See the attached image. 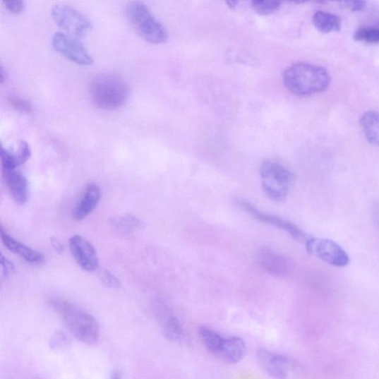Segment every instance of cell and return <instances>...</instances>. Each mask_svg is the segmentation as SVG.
Instances as JSON below:
<instances>
[{
    "instance_id": "cell-20",
    "label": "cell",
    "mask_w": 379,
    "mask_h": 379,
    "mask_svg": "<svg viewBox=\"0 0 379 379\" xmlns=\"http://www.w3.org/2000/svg\"><path fill=\"white\" fill-rule=\"evenodd\" d=\"M115 229L120 232L128 234L142 229L143 222L133 216H124L116 219L114 222Z\"/></svg>"
},
{
    "instance_id": "cell-31",
    "label": "cell",
    "mask_w": 379,
    "mask_h": 379,
    "mask_svg": "<svg viewBox=\"0 0 379 379\" xmlns=\"http://www.w3.org/2000/svg\"><path fill=\"white\" fill-rule=\"evenodd\" d=\"M239 2L237 1H229L227 4L229 6L230 8H234L236 7Z\"/></svg>"
},
{
    "instance_id": "cell-29",
    "label": "cell",
    "mask_w": 379,
    "mask_h": 379,
    "mask_svg": "<svg viewBox=\"0 0 379 379\" xmlns=\"http://www.w3.org/2000/svg\"><path fill=\"white\" fill-rule=\"evenodd\" d=\"M343 4L353 11H361L366 7V2L363 1H347L344 2Z\"/></svg>"
},
{
    "instance_id": "cell-27",
    "label": "cell",
    "mask_w": 379,
    "mask_h": 379,
    "mask_svg": "<svg viewBox=\"0 0 379 379\" xmlns=\"http://www.w3.org/2000/svg\"><path fill=\"white\" fill-rule=\"evenodd\" d=\"M4 5L6 9L13 13H20L25 8V4L20 0L4 2Z\"/></svg>"
},
{
    "instance_id": "cell-1",
    "label": "cell",
    "mask_w": 379,
    "mask_h": 379,
    "mask_svg": "<svg viewBox=\"0 0 379 379\" xmlns=\"http://www.w3.org/2000/svg\"><path fill=\"white\" fill-rule=\"evenodd\" d=\"M286 88L297 96H310L325 92L330 83L327 71L315 65L298 63L283 73Z\"/></svg>"
},
{
    "instance_id": "cell-24",
    "label": "cell",
    "mask_w": 379,
    "mask_h": 379,
    "mask_svg": "<svg viewBox=\"0 0 379 379\" xmlns=\"http://www.w3.org/2000/svg\"><path fill=\"white\" fill-rule=\"evenodd\" d=\"M16 157L19 166L25 164L32 155L31 148L25 141H20L16 150H11Z\"/></svg>"
},
{
    "instance_id": "cell-19",
    "label": "cell",
    "mask_w": 379,
    "mask_h": 379,
    "mask_svg": "<svg viewBox=\"0 0 379 379\" xmlns=\"http://www.w3.org/2000/svg\"><path fill=\"white\" fill-rule=\"evenodd\" d=\"M200 335L208 350L217 355L224 337L216 331L205 327L200 329Z\"/></svg>"
},
{
    "instance_id": "cell-32",
    "label": "cell",
    "mask_w": 379,
    "mask_h": 379,
    "mask_svg": "<svg viewBox=\"0 0 379 379\" xmlns=\"http://www.w3.org/2000/svg\"><path fill=\"white\" fill-rule=\"evenodd\" d=\"M112 379H121V374L119 373H115Z\"/></svg>"
},
{
    "instance_id": "cell-26",
    "label": "cell",
    "mask_w": 379,
    "mask_h": 379,
    "mask_svg": "<svg viewBox=\"0 0 379 379\" xmlns=\"http://www.w3.org/2000/svg\"><path fill=\"white\" fill-rule=\"evenodd\" d=\"M100 281L104 286L109 288H119L121 286V282L111 272L104 270L100 275Z\"/></svg>"
},
{
    "instance_id": "cell-9",
    "label": "cell",
    "mask_w": 379,
    "mask_h": 379,
    "mask_svg": "<svg viewBox=\"0 0 379 379\" xmlns=\"http://www.w3.org/2000/svg\"><path fill=\"white\" fill-rule=\"evenodd\" d=\"M71 253L82 269L94 272L99 268L100 261L95 247L80 235H75L69 240Z\"/></svg>"
},
{
    "instance_id": "cell-28",
    "label": "cell",
    "mask_w": 379,
    "mask_h": 379,
    "mask_svg": "<svg viewBox=\"0 0 379 379\" xmlns=\"http://www.w3.org/2000/svg\"><path fill=\"white\" fill-rule=\"evenodd\" d=\"M0 263H1L3 272L5 276H8L9 274H11V272H13L15 270L13 264L7 260L3 254H1V257H0Z\"/></svg>"
},
{
    "instance_id": "cell-4",
    "label": "cell",
    "mask_w": 379,
    "mask_h": 379,
    "mask_svg": "<svg viewBox=\"0 0 379 379\" xmlns=\"http://www.w3.org/2000/svg\"><path fill=\"white\" fill-rule=\"evenodd\" d=\"M263 191L269 199L284 202L294 187L296 176L289 169L275 161H265L260 167Z\"/></svg>"
},
{
    "instance_id": "cell-15",
    "label": "cell",
    "mask_w": 379,
    "mask_h": 379,
    "mask_svg": "<svg viewBox=\"0 0 379 379\" xmlns=\"http://www.w3.org/2000/svg\"><path fill=\"white\" fill-rule=\"evenodd\" d=\"M1 239L4 245L13 253L17 254L29 263H42L44 257L42 253L35 251L13 239L1 229Z\"/></svg>"
},
{
    "instance_id": "cell-17",
    "label": "cell",
    "mask_w": 379,
    "mask_h": 379,
    "mask_svg": "<svg viewBox=\"0 0 379 379\" xmlns=\"http://www.w3.org/2000/svg\"><path fill=\"white\" fill-rule=\"evenodd\" d=\"M313 23L318 31L324 34L338 32L342 27V20L337 15L323 11L313 14Z\"/></svg>"
},
{
    "instance_id": "cell-14",
    "label": "cell",
    "mask_w": 379,
    "mask_h": 379,
    "mask_svg": "<svg viewBox=\"0 0 379 379\" xmlns=\"http://www.w3.org/2000/svg\"><path fill=\"white\" fill-rule=\"evenodd\" d=\"M3 177L12 198L20 205L28 200V184L25 176L17 170H3Z\"/></svg>"
},
{
    "instance_id": "cell-6",
    "label": "cell",
    "mask_w": 379,
    "mask_h": 379,
    "mask_svg": "<svg viewBox=\"0 0 379 379\" xmlns=\"http://www.w3.org/2000/svg\"><path fill=\"white\" fill-rule=\"evenodd\" d=\"M52 15L59 28L78 39L85 36L92 28V23L83 13L68 5L54 6Z\"/></svg>"
},
{
    "instance_id": "cell-23",
    "label": "cell",
    "mask_w": 379,
    "mask_h": 379,
    "mask_svg": "<svg viewBox=\"0 0 379 379\" xmlns=\"http://www.w3.org/2000/svg\"><path fill=\"white\" fill-rule=\"evenodd\" d=\"M164 332L167 337L177 342L183 338L184 332L179 323L174 317H170L164 325Z\"/></svg>"
},
{
    "instance_id": "cell-25",
    "label": "cell",
    "mask_w": 379,
    "mask_h": 379,
    "mask_svg": "<svg viewBox=\"0 0 379 379\" xmlns=\"http://www.w3.org/2000/svg\"><path fill=\"white\" fill-rule=\"evenodd\" d=\"M8 101L12 107L18 111L28 114L33 112L32 104L25 100L18 97H11Z\"/></svg>"
},
{
    "instance_id": "cell-7",
    "label": "cell",
    "mask_w": 379,
    "mask_h": 379,
    "mask_svg": "<svg viewBox=\"0 0 379 379\" xmlns=\"http://www.w3.org/2000/svg\"><path fill=\"white\" fill-rule=\"evenodd\" d=\"M306 244L309 254L329 265L342 267L350 263V256L335 241L323 238H310Z\"/></svg>"
},
{
    "instance_id": "cell-21",
    "label": "cell",
    "mask_w": 379,
    "mask_h": 379,
    "mask_svg": "<svg viewBox=\"0 0 379 379\" xmlns=\"http://www.w3.org/2000/svg\"><path fill=\"white\" fill-rule=\"evenodd\" d=\"M356 41L368 44L379 43V28L375 27H362L354 34Z\"/></svg>"
},
{
    "instance_id": "cell-3",
    "label": "cell",
    "mask_w": 379,
    "mask_h": 379,
    "mask_svg": "<svg viewBox=\"0 0 379 379\" xmlns=\"http://www.w3.org/2000/svg\"><path fill=\"white\" fill-rule=\"evenodd\" d=\"M53 306L76 339L87 344L97 342L100 327L93 315L65 300H55Z\"/></svg>"
},
{
    "instance_id": "cell-10",
    "label": "cell",
    "mask_w": 379,
    "mask_h": 379,
    "mask_svg": "<svg viewBox=\"0 0 379 379\" xmlns=\"http://www.w3.org/2000/svg\"><path fill=\"white\" fill-rule=\"evenodd\" d=\"M237 205L255 219L277 227L278 229L289 233L291 236L299 241H305L306 243V241L310 239L296 224L275 216L263 214L247 201L239 200Z\"/></svg>"
},
{
    "instance_id": "cell-12",
    "label": "cell",
    "mask_w": 379,
    "mask_h": 379,
    "mask_svg": "<svg viewBox=\"0 0 379 379\" xmlns=\"http://www.w3.org/2000/svg\"><path fill=\"white\" fill-rule=\"evenodd\" d=\"M258 356L264 369L272 377L286 379L289 374L291 362L286 356L264 350Z\"/></svg>"
},
{
    "instance_id": "cell-5",
    "label": "cell",
    "mask_w": 379,
    "mask_h": 379,
    "mask_svg": "<svg viewBox=\"0 0 379 379\" xmlns=\"http://www.w3.org/2000/svg\"><path fill=\"white\" fill-rule=\"evenodd\" d=\"M126 15L136 32L145 40L154 44L168 40L167 30L143 3H130L126 8Z\"/></svg>"
},
{
    "instance_id": "cell-8",
    "label": "cell",
    "mask_w": 379,
    "mask_h": 379,
    "mask_svg": "<svg viewBox=\"0 0 379 379\" xmlns=\"http://www.w3.org/2000/svg\"><path fill=\"white\" fill-rule=\"evenodd\" d=\"M53 48L76 64L90 66L94 59L78 39L62 32L56 33L52 40Z\"/></svg>"
},
{
    "instance_id": "cell-18",
    "label": "cell",
    "mask_w": 379,
    "mask_h": 379,
    "mask_svg": "<svg viewBox=\"0 0 379 379\" xmlns=\"http://www.w3.org/2000/svg\"><path fill=\"white\" fill-rule=\"evenodd\" d=\"M360 126L369 143L379 146V113L368 112L363 114L360 119Z\"/></svg>"
},
{
    "instance_id": "cell-22",
    "label": "cell",
    "mask_w": 379,
    "mask_h": 379,
    "mask_svg": "<svg viewBox=\"0 0 379 379\" xmlns=\"http://www.w3.org/2000/svg\"><path fill=\"white\" fill-rule=\"evenodd\" d=\"M282 4L278 1H270V0H256L251 3V8L257 13L261 15H269L277 11Z\"/></svg>"
},
{
    "instance_id": "cell-11",
    "label": "cell",
    "mask_w": 379,
    "mask_h": 379,
    "mask_svg": "<svg viewBox=\"0 0 379 379\" xmlns=\"http://www.w3.org/2000/svg\"><path fill=\"white\" fill-rule=\"evenodd\" d=\"M257 262L269 275L284 277L291 269V264L285 256L275 250L263 248L257 253Z\"/></svg>"
},
{
    "instance_id": "cell-13",
    "label": "cell",
    "mask_w": 379,
    "mask_h": 379,
    "mask_svg": "<svg viewBox=\"0 0 379 379\" xmlns=\"http://www.w3.org/2000/svg\"><path fill=\"white\" fill-rule=\"evenodd\" d=\"M101 199V191L96 184H88L78 204L73 210V218L82 221L92 213Z\"/></svg>"
},
{
    "instance_id": "cell-16",
    "label": "cell",
    "mask_w": 379,
    "mask_h": 379,
    "mask_svg": "<svg viewBox=\"0 0 379 379\" xmlns=\"http://www.w3.org/2000/svg\"><path fill=\"white\" fill-rule=\"evenodd\" d=\"M246 351V347L241 339L239 337H224L217 356L227 362L235 363L244 358Z\"/></svg>"
},
{
    "instance_id": "cell-30",
    "label": "cell",
    "mask_w": 379,
    "mask_h": 379,
    "mask_svg": "<svg viewBox=\"0 0 379 379\" xmlns=\"http://www.w3.org/2000/svg\"><path fill=\"white\" fill-rule=\"evenodd\" d=\"M51 244L56 252L61 253L64 251V246L61 244V242L55 237L51 239Z\"/></svg>"
},
{
    "instance_id": "cell-2",
    "label": "cell",
    "mask_w": 379,
    "mask_h": 379,
    "mask_svg": "<svg viewBox=\"0 0 379 379\" xmlns=\"http://www.w3.org/2000/svg\"><path fill=\"white\" fill-rule=\"evenodd\" d=\"M89 92L95 104L105 110L123 106L130 95L128 83L114 73H100L90 83Z\"/></svg>"
}]
</instances>
